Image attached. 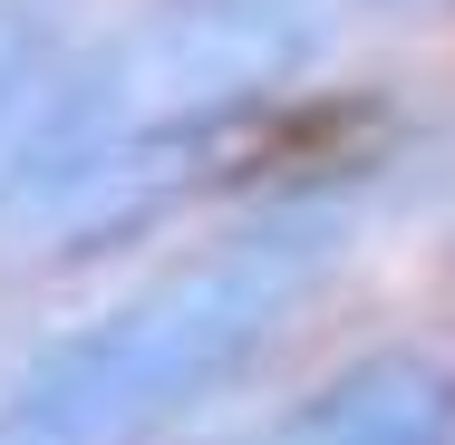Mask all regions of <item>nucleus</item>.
<instances>
[{
  "label": "nucleus",
  "mask_w": 455,
  "mask_h": 445,
  "mask_svg": "<svg viewBox=\"0 0 455 445\" xmlns=\"http://www.w3.org/2000/svg\"><path fill=\"white\" fill-rule=\"evenodd\" d=\"M320 0H165L97 59L59 68L0 165V223L20 242H78L146 223L175 175L330 39Z\"/></svg>",
  "instance_id": "f257e3e1"
},
{
  "label": "nucleus",
  "mask_w": 455,
  "mask_h": 445,
  "mask_svg": "<svg viewBox=\"0 0 455 445\" xmlns=\"http://www.w3.org/2000/svg\"><path fill=\"white\" fill-rule=\"evenodd\" d=\"M359 233V184H300L204 242L194 262L156 271L78 339L39 358L0 397V445H146L184 407H204L243 358H262L281 320L320 290V271Z\"/></svg>",
  "instance_id": "f03ea898"
},
{
  "label": "nucleus",
  "mask_w": 455,
  "mask_h": 445,
  "mask_svg": "<svg viewBox=\"0 0 455 445\" xmlns=\"http://www.w3.org/2000/svg\"><path fill=\"white\" fill-rule=\"evenodd\" d=\"M233 445H455V368L427 349H378Z\"/></svg>",
  "instance_id": "7ed1b4c3"
},
{
  "label": "nucleus",
  "mask_w": 455,
  "mask_h": 445,
  "mask_svg": "<svg viewBox=\"0 0 455 445\" xmlns=\"http://www.w3.org/2000/svg\"><path fill=\"white\" fill-rule=\"evenodd\" d=\"M59 39H68V0H0V165L29 136L39 97L59 88Z\"/></svg>",
  "instance_id": "20e7f679"
},
{
  "label": "nucleus",
  "mask_w": 455,
  "mask_h": 445,
  "mask_svg": "<svg viewBox=\"0 0 455 445\" xmlns=\"http://www.w3.org/2000/svg\"><path fill=\"white\" fill-rule=\"evenodd\" d=\"M320 10H359V0H320Z\"/></svg>",
  "instance_id": "39448f33"
}]
</instances>
